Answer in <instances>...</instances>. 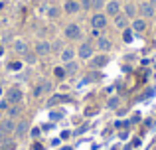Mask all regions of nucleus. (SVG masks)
<instances>
[{
  "label": "nucleus",
  "instance_id": "b1692460",
  "mask_svg": "<svg viewBox=\"0 0 156 150\" xmlns=\"http://www.w3.org/2000/svg\"><path fill=\"white\" fill-rule=\"evenodd\" d=\"M103 6H105V0H91V8H95V10H101Z\"/></svg>",
  "mask_w": 156,
  "mask_h": 150
},
{
  "label": "nucleus",
  "instance_id": "6ab92c4d",
  "mask_svg": "<svg viewBox=\"0 0 156 150\" xmlns=\"http://www.w3.org/2000/svg\"><path fill=\"white\" fill-rule=\"evenodd\" d=\"M61 101H65V97H61V95H53V97H50V101H48V107H55V105H59Z\"/></svg>",
  "mask_w": 156,
  "mask_h": 150
},
{
  "label": "nucleus",
  "instance_id": "9d476101",
  "mask_svg": "<svg viewBox=\"0 0 156 150\" xmlns=\"http://www.w3.org/2000/svg\"><path fill=\"white\" fill-rule=\"evenodd\" d=\"M51 51V44L50 42H40L38 46H36V54L38 55H48Z\"/></svg>",
  "mask_w": 156,
  "mask_h": 150
},
{
  "label": "nucleus",
  "instance_id": "dca6fc26",
  "mask_svg": "<svg viewBox=\"0 0 156 150\" xmlns=\"http://www.w3.org/2000/svg\"><path fill=\"white\" fill-rule=\"evenodd\" d=\"M28 128H30V124H28L26 120H20V123L16 124V131H14V132H16L18 136H24V134L28 132Z\"/></svg>",
  "mask_w": 156,
  "mask_h": 150
},
{
  "label": "nucleus",
  "instance_id": "f3484780",
  "mask_svg": "<svg viewBox=\"0 0 156 150\" xmlns=\"http://www.w3.org/2000/svg\"><path fill=\"white\" fill-rule=\"evenodd\" d=\"M14 50H16V54H20V55L28 54V46H26V42H22V40H16V42H14Z\"/></svg>",
  "mask_w": 156,
  "mask_h": 150
},
{
  "label": "nucleus",
  "instance_id": "20e7f679",
  "mask_svg": "<svg viewBox=\"0 0 156 150\" xmlns=\"http://www.w3.org/2000/svg\"><path fill=\"white\" fill-rule=\"evenodd\" d=\"M91 26L95 28V30H103V28L107 26V16L101 14V12H97V14L91 18Z\"/></svg>",
  "mask_w": 156,
  "mask_h": 150
},
{
  "label": "nucleus",
  "instance_id": "c85d7f7f",
  "mask_svg": "<svg viewBox=\"0 0 156 150\" xmlns=\"http://www.w3.org/2000/svg\"><path fill=\"white\" fill-rule=\"evenodd\" d=\"M50 119H51V120H59V119H61V113H51Z\"/></svg>",
  "mask_w": 156,
  "mask_h": 150
},
{
  "label": "nucleus",
  "instance_id": "4468645a",
  "mask_svg": "<svg viewBox=\"0 0 156 150\" xmlns=\"http://www.w3.org/2000/svg\"><path fill=\"white\" fill-rule=\"evenodd\" d=\"M73 58H75V51H73L71 47H65V50L61 51V61H63V63L73 61Z\"/></svg>",
  "mask_w": 156,
  "mask_h": 150
},
{
  "label": "nucleus",
  "instance_id": "cd10ccee",
  "mask_svg": "<svg viewBox=\"0 0 156 150\" xmlns=\"http://www.w3.org/2000/svg\"><path fill=\"white\" fill-rule=\"evenodd\" d=\"M24 58H26L28 63H34L36 61V55H32V54H24Z\"/></svg>",
  "mask_w": 156,
  "mask_h": 150
},
{
  "label": "nucleus",
  "instance_id": "f257e3e1",
  "mask_svg": "<svg viewBox=\"0 0 156 150\" xmlns=\"http://www.w3.org/2000/svg\"><path fill=\"white\" fill-rule=\"evenodd\" d=\"M22 99H24V93L20 91L18 87H12V89H8V95H6V101H8V103H12V105H18Z\"/></svg>",
  "mask_w": 156,
  "mask_h": 150
},
{
  "label": "nucleus",
  "instance_id": "2f4dec72",
  "mask_svg": "<svg viewBox=\"0 0 156 150\" xmlns=\"http://www.w3.org/2000/svg\"><path fill=\"white\" fill-rule=\"evenodd\" d=\"M8 107V101H0V111H2V109H6Z\"/></svg>",
  "mask_w": 156,
  "mask_h": 150
},
{
  "label": "nucleus",
  "instance_id": "a211bd4d",
  "mask_svg": "<svg viewBox=\"0 0 156 150\" xmlns=\"http://www.w3.org/2000/svg\"><path fill=\"white\" fill-rule=\"evenodd\" d=\"M125 16H126V18H134V16H136V8H134L133 2H129L125 6Z\"/></svg>",
  "mask_w": 156,
  "mask_h": 150
},
{
  "label": "nucleus",
  "instance_id": "f704fd0d",
  "mask_svg": "<svg viewBox=\"0 0 156 150\" xmlns=\"http://www.w3.org/2000/svg\"><path fill=\"white\" fill-rule=\"evenodd\" d=\"M126 2H133V0H126Z\"/></svg>",
  "mask_w": 156,
  "mask_h": 150
},
{
  "label": "nucleus",
  "instance_id": "4be33fe9",
  "mask_svg": "<svg viewBox=\"0 0 156 150\" xmlns=\"http://www.w3.org/2000/svg\"><path fill=\"white\" fill-rule=\"evenodd\" d=\"M48 18H53V20L59 18V8H57V6H50V8H48Z\"/></svg>",
  "mask_w": 156,
  "mask_h": 150
},
{
  "label": "nucleus",
  "instance_id": "a878e982",
  "mask_svg": "<svg viewBox=\"0 0 156 150\" xmlns=\"http://www.w3.org/2000/svg\"><path fill=\"white\" fill-rule=\"evenodd\" d=\"M8 67H10L12 71H16V69H20V67H22V63H20V61H12V63H10Z\"/></svg>",
  "mask_w": 156,
  "mask_h": 150
},
{
  "label": "nucleus",
  "instance_id": "f8f14e48",
  "mask_svg": "<svg viewBox=\"0 0 156 150\" xmlns=\"http://www.w3.org/2000/svg\"><path fill=\"white\" fill-rule=\"evenodd\" d=\"M146 30V22H144V18H134L133 20V32H144Z\"/></svg>",
  "mask_w": 156,
  "mask_h": 150
},
{
  "label": "nucleus",
  "instance_id": "2eb2a0df",
  "mask_svg": "<svg viewBox=\"0 0 156 150\" xmlns=\"http://www.w3.org/2000/svg\"><path fill=\"white\" fill-rule=\"evenodd\" d=\"M97 47H99L101 51H109L111 50V40L109 38H97Z\"/></svg>",
  "mask_w": 156,
  "mask_h": 150
},
{
  "label": "nucleus",
  "instance_id": "aec40b11",
  "mask_svg": "<svg viewBox=\"0 0 156 150\" xmlns=\"http://www.w3.org/2000/svg\"><path fill=\"white\" fill-rule=\"evenodd\" d=\"M18 115H20V105H12L8 109V119H16Z\"/></svg>",
  "mask_w": 156,
  "mask_h": 150
},
{
  "label": "nucleus",
  "instance_id": "5701e85b",
  "mask_svg": "<svg viewBox=\"0 0 156 150\" xmlns=\"http://www.w3.org/2000/svg\"><path fill=\"white\" fill-rule=\"evenodd\" d=\"M122 40H125L126 44H130V42H133V30H129V28H126V30L122 32Z\"/></svg>",
  "mask_w": 156,
  "mask_h": 150
},
{
  "label": "nucleus",
  "instance_id": "72a5a7b5",
  "mask_svg": "<svg viewBox=\"0 0 156 150\" xmlns=\"http://www.w3.org/2000/svg\"><path fill=\"white\" fill-rule=\"evenodd\" d=\"M4 54V47H0V55H2Z\"/></svg>",
  "mask_w": 156,
  "mask_h": 150
},
{
  "label": "nucleus",
  "instance_id": "39448f33",
  "mask_svg": "<svg viewBox=\"0 0 156 150\" xmlns=\"http://www.w3.org/2000/svg\"><path fill=\"white\" fill-rule=\"evenodd\" d=\"M77 55L81 59H91L93 58V46L91 44H81L79 50H77Z\"/></svg>",
  "mask_w": 156,
  "mask_h": 150
},
{
  "label": "nucleus",
  "instance_id": "423d86ee",
  "mask_svg": "<svg viewBox=\"0 0 156 150\" xmlns=\"http://www.w3.org/2000/svg\"><path fill=\"white\" fill-rule=\"evenodd\" d=\"M105 12H107V16H117V14H121V4L117 2V0H111V2H107L105 4Z\"/></svg>",
  "mask_w": 156,
  "mask_h": 150
},
{
  "label": "nucleus",
  "instance_id": "393cba45",
  "mask_svg": "<svg viewBox=\"0 0 156 150\" xmlns=\"http://www.w3.org/2000/svg\"><path fill=\"white\" fill-rule=\"evenodd\" d=\"M107 107H109V109H117V107H119V99H117V97H113V99H109V103H107Z\"/></svg>",
  "mask_w": 156,
  "mask_h": 150
},
{
  "label": "nucleus",
  "instance_id": "7ed1b4c3",
  "mask_svg": "<svg viewBox=\"0 0 156 150\" xmlns=\"http://www.w3.org/2000/svg\"><path fill=\"white\" fill-rule=\"evenodd\" d=\"M138 10H140L142 18H154V14H156V8L150 2H142L140 6H138Z\"/></svg>",
  "mask_w": 156,
  "mask_h": 150
},
{
  "label": "nucleus",
  "instance_id": "9b49d317",
  "mask_svg": "<svg viewBox=\"0 0 156 150\" xmlns=\"http://www.w3.org/2000/svg\"><path fill=\"white\" fill-rule=\"evenodd\" d=\"M115 26H117L119 30H126V26H129V18H126L125 14H117V16H115Z\"/></svg>",
  "mask_w": 156,
  "mask_h": 150
},
{
  "label": "nucleus",
  "instance_id": "f03ea898",
  "mask_svg": "<svg viewBox=\"0 0 156 150\" xmlns=\"http://www.w3.org/2000/svg\"><path fill=\"white\" fill-rule=\"evenodd\" d=\"M63 34H65L67 40H79L81 38V28L77 26V24H69V26H65Z\"/></svg>",
  "mask_w": 156,
  "mask_h": 150
},
{
  "label": "nucleus",
  "instance_id": "c9c22d12",
  "mask_svg": "<svg viewBox=\"0 0 156 150\" xmlns=\"http://www.w3.org/2000/svg\"><path fill=\"white\" fill-rule=\"evenodd\" d=\"M154 69H156V63H154Z\"/></svg>",
  "mask_w": 156,
  "mask_h": 150
},
{
  "label": "nucleus",
  "instance_id": "e433bc0d",
  "mask_svg": "<svg viewBox=\"0 0 156 150\" xmlns=\"http://www.w3.org/2000/svg\"><path fill=\"white\" fill-rule=\"evenodd\" d=\"M154 150H156V148H154Z\"/></svg>",
  "mask_w": 156,
  "mask_h": 150
},
{
  "label": "nucleus",
  "instance_id": "473e14b6",
  "mask_svg": "<svg viewBox=\"0 0 156 150\" xmlns=\"http://www.w3.org/2000/svg\"><path fill=\"white\" fill-rule=\"evenodd\" d=\"M150 4H152V6L156 8V0H150Z\"/></svg>",
  "mask_w": 156,
  "mask_h": 150
},
{
  "label": "nucleus",
  "instance_id": "412c9836",
  "mask_svg": "<svg viewBox=\"0 0 156 150\" xmlns=\"http://www.w3.org/2000/svg\"><path fill=\"white\" fill-rule=\"evenodd\" d=\"M75 71H77V63L75 61L65 63V75H71V73H75Z\"/></svg>",
  "mask_w": 156,
  "mask_h": 150
},
{
  "label": "nucleus",
  "instance_id": "6e6552de",
  "mask_svg": "<svg viewBox=\"0 0 156 150\" xmlns=\"http://www.w3.org/2000/svg\"><path fill=\"white\" fill-rule=\"evenodd\" d=\"M50 91H51V83L42 81V83H38V85L34 87V91H32V93H34V97H42L44 93H50Z\"/></svg>",
  "mask_w": 156,
  "mask_h": 150
},
{
  "label": "nucleus",
  "instance_id": "bb28decb",
  "mask_svg": "<svg viewBox=\"0 0 156 150\" xmlns=\"http://www.w3.org/2000/svg\"><path fill=\"white\" fill-rule=\"evenodd\" d=\"M81 8H85V10H89V8H91V0H81Z\"/></svg>",
  "mask_w": 156,
  "mask_h": 150
},
{
  "label": "nucleus",
  "instance_id": "0eeeda50",
  "mask_svg": "<svg viewBox=\"0 0 156 150\" xmlns=\"http://www.w3.org/2000/svg\"><path fill=\"white\" fill-rule=\"evenodd\" d=\"M63 10H65V14H77V12L81 10V4L77 2V0H65Z\"/></svg>",
  "mask_w": 156,
  "mask_h": 150
},
{
  "label": "nucleus",
  "instance_id": "c756f323",
  "mask_svg": "<svg viewBox=\"0 0 156 150\" xmlns=\"http://www.w3.org/2000/svg\"><path fill=\"white\" fill-rule=\"evenodd\" d=\"M40 134H42V131H40V128H32V136H34V138H38Z\"/></svg>",
  "mask_w": 156,
  "mask_h": 150
},
{
  "label": "nucleus",
  "instance_id": "ddd939ff",
  "mask_svg": "<svg viewBox=\"0 0 156 150\" xmlns=\"http://www.w3.org/2000/svg\"><path fill=\"white\" fill-rule=\"evenodd\" d=\"M107 63H109V58H107V55L103 54V55H97V58H93L91 65H93V67H97V69H99V67H105Z\"/></svg>",
  "mask_w": 156,
  "mask_h": 150
},
{
  "label": "nucleus",
  "instance_id": "7c9ffc66",
  "mask_svg": "<svg viewBox=\"0 0 156 150\" xmlns=\"http://www.w3.org/2000/svg\"><path fill=\"white\" fill-rule=\"evenodd\" d=\"M55 75H57V77H63V75H65V69H61V67H57V69H55Z\"/></svg>",
  "mask_w": 156,
  "mask_h": 150
},
{
  "label": "nucleus",
  "instance_id": "1a4fd4ad",
  "mask_svg": "<svg viewBox=\"0 0 156 150\" xmlns=\"http://www.w3.org/2000/svg\"><path fill=\"white\" fill-rule=\"evenodd\" d=\"M0 131L6 132V134H12V132L16 131V123H14L12 119H4V120H0Z\"/></svg>",
  "mask_w": 156,
  "mask_h": 150
}]
</instances>
